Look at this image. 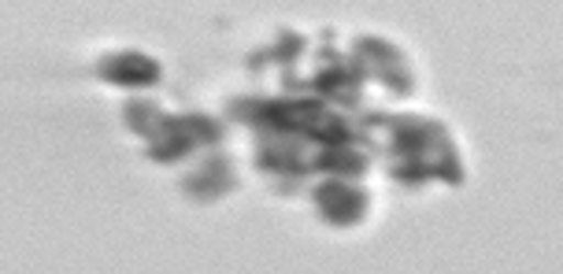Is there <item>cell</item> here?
<instances>
[{"label": "cell", "instance_id": "6da1fadb", "mask_svg": "<svg viewBox=\"0 0 563 274\" xmlns=\"http://www.w3.org/2000/svg\"><path fill=\"white\" fill-rule=\"evenodd\" d=\"M375 127H386L394 175L400 186H427L430 178H441L445 186L464 182V160L452 145L449 130L438 119L422 116H375Z\"/></svg>", "mask_w": 563, "mask_h": 274}, {"label": "cell", "instance_id": "ba28073f", "mask_svg": "<svg viewBox=\"0 0 563 274\" xmlns=\"http://www.w3.org/2000/svg\"><path fill=\"white\" fill-rule=\"evenodd\" d=\"M183 189L189 200H219L234 189V167H230L227 156H208L205 164L183 178Z\"/></svg>", "mask_w": 563, "mask_h": 274}, {"label": "cell", "instance_id": "8992f818", "mask_svg": "<svg viewBox=\"0 0 563 274\" xmlns=\"http://www.w3.org/2000/svg\"><path fill=\"white\" fill-rule=\"evenodd\" d=\"M311 200H316L319 216H323L330 227H356L360 219L367 216L371 200L364 189H356L349 178H327L311 189Z\"/></svg>", "mask_w": 563, "mask_h": 274}, {"label": "cell", "instance_id": "3957f363", "mask_svg": "<svg viewBox=\"0 0 563 274\" xmlns=\"http://www.w3.org/2000/svg\"><path fill=\"white\" fill-rule=\"evenodd\" d=\"M223 141V127L208 116H164V123L148 138V160L153 164H178L200 149H211Z\"/></svg>", "mask_w": 563, "mask_h": 274}, {"label": "cell", "instance_id": "30bf717a", "mask_svg": "<svg viewBox=\"0 0 563 274\" xmlns=\"http://www.w3.org/2000/svg\"><path fill=\"white\" fill-rule=\"evenodd\" d=\"M123 119H126V127L134 130V134H141L148 141V138H153V130L164 123V108L153 105V100H126Z\"/></svg>", "mask_w": 563, "mask_h": 274}, {"label": "cell", "instance_id": "7a4b0ae2", "mask_svg": "<svg viewBox=\"0 0 563 274\" xmlns=\"http://www.w3.org/2000/svg\"><path fill=\"white\" fill-rule=\"evenodd\" d=\"M230 119L256 127L260 134H294L323 145H356L367 134L356 123L341 119V111L327 108V100L311 97H245L230 105Z\"/></svg>", "mask_w": 563, "mask_h": 274}, {"label": "cell", "instance_id": "9c48e42d", "mask_svg": "<svg viewBox=\"0 0 563 274\" xmlns=\"http://www.w3.org/2000/svg\"><path fill=\"white\" fill-rule=\"evenodd\" d=\"M308 42L300 34H294V30H282V37L271 48H264V53L249 56V67H264V64H294V59L305 53Z\"/></svg>", "mask_w": 563, "mask_h": 274}, {"label": "cell", "instance_id": "277c9868", "mask_svg": "<svg viewBox=\"0 0 563 274\" xmlns=\"http://www.w3.org/2000/svg\"><path fill=\"white\" fill-rule=\"evenodd\" d=\"M294 94L300 89H308V94H319L330 105H341V108H360L364 105V75H360V67L352 64V59L330 53L323 48L319 53V64L311 70V78L305 86H289Z\"/></svg>", "mask_w": 563, "mask_h": 274}, {"label": "cell", "instance_id": "52a82bcc", "mask_svg": "<svg viewBox=\"0 0 563 274\" xmlns=\"http://www.w3.org/2000/svg\"><path fill=\"white\" fill-rule=\"evenodd\" d=\"M97 75L104 78V83H112V86L148 89V86H156L159 78H164V67H159L153 56L126 48V53H112V56L100 59V64H97Z\"/></svg>", "mask_w": 563, "mask_h": 274}, {"label": "cell", "instance_id": "5b68a950", "mask_svg": "<svg viewBox=\"0 0 563 274\" xmlns=\"http://www.w3.org/2000/svg\"><path fill=\"white\" fill-rule=\"evenodd\" d=\"M352 64L360 67L364 78H375V83H382L397 97H408L411 89H416L405 53H400L397 45L382 42V37H360L356 48H352Z\"/></svg>", "mask_w": 563, "mask_h": 274}]
</instances>
